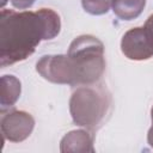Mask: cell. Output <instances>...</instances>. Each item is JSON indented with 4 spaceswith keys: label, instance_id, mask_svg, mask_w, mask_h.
<instances>
[{
    "label": "cell",
    "instance_id": "cell-8",
    "mask_svg": "<svg viewBox=\"0 0 153 153\" xmlns=\"http://www.w3.org/2000/svg\"><path fill=\"white\" fill-rule=\"evenodd\" d=\"M22 92V84L14 75L6 74L0 79V105L1 111L12 108L19 99Z\"/></svg>",
    "mask_w": 153,
    "mask_h": 153
},
{
    "label": "cell",
    "instance_id": "cell-7",
    "mask_svg": "<svg viewBox=\"0 0 153 153\" xmlns=\"http://www.w3.org/2000/svg\"><path fill=\"white\" fill-rule=\"evenodd\" d=\"M60 151L62 153H67V152H94L93 137L86 130H82V129L72 130L62 137V140L60 142Z\"/></svg>",
    "mask_w": 153,
    "mask_h": 153
},
{
    "label": "cell",
    "instance_id": "cell-2",
    "mask_svg": "<svg viewBox=\"0 0 153 153\" xmlns=\"http://www.w3.org/2000/svg\"><path fill=\"white\" fill-rule=\"evenodd\" d=\"M111 106V94L103 85H81L72 93L69 112L76 126L97 130L104 122Z\"/></svg>",
    "mask_w": 153,
    "mask_h": 153
},
{
    "label": "cell",
    "instance_id": "cell-11",
    "mask_svg": "<svg viewBox=\"0 0 153 153\" xmlns=\"http://www.w3.org/2000/svg\"><path fill=\"white\" fill-rule=\"evenodd\" d=\"M36 0H11V4L19 10H24V8H29L33 5Z\"/></svg>",
    "mask_w": 153,
    "mask_h": 153
},
{
    "label": "cell",
    "instance_id": "cell-9",
    "mask_svg": "<svg viewBox=\"0 0 153 153\" xmlns=\"http://www.w3.org/2000/svg\"><path fill=\"white\" fill-rule=\"evenodd\" d=\"M146 6V0H111V10L121 20L137 18Z\"/></svg>",
    "mask_w": 153,
    "mask_h": 153
},
{
    "label": "cell",
    "instance_id": "cell-1",
    "mask_svg": "<svg viewBox=\"0 0 153 153\" xmlns=\"http://www.w3.org/2000/svg\"><path fill=\"white\" fill-rule=\"evenodd\" d=\"M61 30L60 16L51 8L37 11L1 10L0 66L24 61L42 41L55 38Z\"/></svg>",
    "mask_w": 153,
    "mask_h": 153
},
{
    "label": "cell",
    "instance_id": "cell-10",
    "mask_svg": "<svg viewBox=\"0 0 153 153\" xmlns=\"http://www.w3.org/2000/svg\"><path fill=\"white\" fill-rule=\"evenodd\" d=\"M82 8L92 16H102L111 8V0H81Z\"/></svg>",
    "mask_w": 153,
    "mask_h": 153
},
{
    "label": "cell",
    "instance_id": "cell-6",
    "mask_svg": "<svg viewBox=\"0 0 153 153\" xmlns=\"http://www.w3.org/2000/svg\"><path fill=\"white\" fill-rule=\"evenodd\" d=\"M35 127V120L31 114L23 110L1 111L0 129L2 139L10 142H22L26 140Z\"/></svg>",
    "mask_w": 153,
    "mask_h": 153
},
{
    "label": "cell",
    "instance_id": "cell-4",
    "mask_svg": "<svg viewBox=\"0 0 153 153\" xmlns=\"http://www.w3.org/2000/svg\"><path fill=\"white\" fill-rule=\"evenodd\" d=\"M122 54L133 61H143L153 56V35L146 26L128 30L121 39Z\"/></svg>",
    "mask_w": 153,
    "mask_h": 153
},
{
    "label": "cell",
    "instance_id": "cell-12",
    "mask_svg": "<svg viewBox=\"0 0 153 153\" xmlns=\"http://www.w3.org/2000/svg\"><path fill=\"white\" fill-rule=\"evenodd\" d=\"M151 122H152V126H151L148 134H147V141H148V145L153 148V106L151 109Z\"/></svg>",
    "mask_w": 153,
    "mask_h": 153
},
{
    "label": "cell",
    "instance_id": "cell-5",
    "mask_svg": "<svg viewBox=\"0 0 153 153\" xmlns=\"http://www.w3.org/2000/svg\"><path fill=\"white\" fill-rule=\"evenodd\" d=\"M37 73L54 84L74 86V73L68 55H44L36 63Z\"/></svg>",
    "mask_w": 153,
    "mask_h": 153
},
{
    "label": "cell",
    "instance_id": "cell-3",
    "mask_svg": "<svg viewBox=\"0 0 153 153\" xmlns=\"http://www.w3.org/2000/svg\"><path fill=\"white\" fill-rule=\"evenodd\" d=\"M67 55L74 73V86L96 84L105 71L104 44L92 35L75 37Z\"/></svg>",
    "mask_w": 153,
    "mask_h": 153
},
{
    "label": "cell",
    "instance_id": "cell-13",
    "mask_svg": "<svg viewBox=\"0 0 153 153\" xmlns=\"http://www.w3.org/2000/svg\"><path fill=\"white\" fill-rule=\"evenodd\" d=\"M143 26H146V27L151 31V33L153 35V14H151V16L147 18V20H146V23H145Z\"/></svg>",
    "mask_w": 153,
    "mask_h": 153
}]
</instances>
